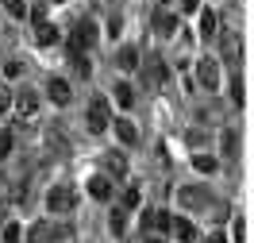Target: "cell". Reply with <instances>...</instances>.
<instances>
[{"mask_svg": "<svg viewBox=\"0 0 254 243\" xmlns=\"http://www.w3.org/2000/svg\"><path fill=\"white\" fill-rule=\"evenodd\" d=\"M108 124H112V100L108 97H93L89 108H85V128L93 131V135H100V131H108Z\"/></svg>", "mask_w": 254, "mask_h": 243, "instance_id": "7a4b0ae2", "label": "cell"}, {"mask_svg": "<svg viewBox=\"0 0 254 243\" xmlns=\"http://www.w3.org/2000/svg\"><path fill=\"white\" fill-rule=\"evenodd\" d=\"M146 243H166V236H146Z\"/></svg>", "mask_w": 254, "mask_h": 243, "instance_id": "74e56055", "label": "cell"}, {"mask_svg": "<svg viewBox=\"0 0 254 243\" xmlns=\"http://www.w3.org/2000/svg\"><path fill=\"white\" fill-rule=\"evenodd\" d=\"M166 8H174L177 16H192V12H200V0H162Z\"/></svg>", "mask_w": 254, "mask_h": 243, "instance_id": "d4e9b609", "label": "cell"}, {"mask_svg": "<svg viewBox=\"0 0 254 243\" xmlns=\"http://www.w3.org/2000/svg\"><path fill=\"white\" fill-rule=\"evenodd\" d=\"M100 170L108 174V178L124 181L131 174V159H127V147H108L104 155H100Z\"/></svg>", "mask_w": 254, "mask_h": 243, "instance_id": "3957f363", "label": "cell"}, {"mask_svg": "<svg viewBox=\"0 0 254 243\" xmlns=\"http://www.w3.org/2000/svg\"><path fill=\"white\" fill-rule=\"evenodd\" d=\"M177 12L174 8H166V4H162V8H154V16H150V31L158 35V39H174L177 35Z\"/></svg>", "mask_w": 254, "mask_h": 243, "instance_id": "52a82bcc", "label": "cell"}, {"mask_svg": "<svg viewBox=\"0 0 254 243\" xmlns=\"http://www.w3.org/2000/svg\"><path fill=\"white\" fill-rule=\"evenodd\" d=\"M47 100L54 104V108H65V104L73 100V85H69L65 78H50L47 81Z\"/></svg>", "mask_w": 254, "mask_h": 243, "instance_id": "4fadbf2b", "label": "cell"}, {"mask_svg": "<svg viewBox=\"0 0 254 243\" xmlns=\"http://www.w3.org/2000/svg\"><path fill=\"white\" fill-rule=\"evenodd\" d=\"M231 100H235L239 108H243V100H247V93H243V78H239V74L231 78Z\"/></svg>", "mask_w": 254, "mask_h": 243, "instance_id": "4dcf8cb0", "label": "cell"}, {"mask_svg": "<svg viewBox=\"0 0 254 243\" xmlns=\"http://www.w3.org/2000/svg\"><path fill=\"white\" fill-rule=\"evenodd\" d=\"M96 43H100V27H96L93 19H81L77 27L69 31V47H73V50H85V54H89Z\"/></svg>", "mask_w": 254, "mask_h": 243, "instance_id": "277c9868", "label": "cell"}, {"mask_svg": "<svg viewBox=\"0 0 254 243\" xmlns=\"http://www.w3.org/2000/svg\"><path fill=\"white\" fill-rule=\"evenodd\" d=\"M139 62H143V50L135 47V43H131V47H120L116 50V66H120V70H131V74H135V70H139Z\"/></svg>", "mask_w": 254, "mask_h": 243, "instance_id": "e0dca14e", "label": "cell"}, {"mask_svg": "<svg viewBox=\"0 0 254 243\" xmlns=\"http://www.w3.org/2000/svg\"><path fill=\"white\" fill-rule=\"evenodd\" d=\"M27 16H31L35 23H39V19H47V4H31V8H27Z\"/></svg>", "mask_w": 254, "mask_h": 243, "instance_id": "e575fe53", "label": "cell"}, {"mask_svg": "<svg viewBox=\"0 0 254 243\" xmlns=\"http://www.w3.org/2000/svg\"><path fill=\"white\" fill-rule=\"evenodd\" d=\"M62 35H58V23H50V19H39L35 23V47H54Z\"/></svg>", "mask_w": 254, "mask_h": 243, "instance_id": "ac0fdd59", "label": "cell"}, {"mask_svg": "<svg viewBox=\"0 0 254 243\" xmlns=\"http://www.w3.org/2000/svg\"><path fill=\"white\" fill-rule=\"evenodd\" d=\"M12 147H16V135H12V128H0V162L12 155Z\"/></svg>", "mask_w": 254, "mask_h": 243, "instance_id": "83f0119b", "label": "cell"}, {"mask_svg": "<svg viewBox=\"0 0 254 243\" xmlns=\"http://www.w3.org/2000/svg\"><path fill=\"white\" fill-rule=\"evenodd\" d=\"M204 143H208L204 131H189V147H204Z\"/></svg>", "mask_w": 254, "mask_h": 243, "instance_id": "d590c367", "label": "cell"}, {"mask_svg": "<svg viewBox=\"0 0 254 243\" xmlns=\"http://www.w3.org/2000/svg\"><path fill=\"white\" fill-rule=\"evenodd\" d=\"M127 220H131V212L120 209V205H112V212H108V232L116 236V240H124V236H127Z\"/></svg>", "mask_w": 254, "mask_h": 243, "instance_id": "d6986e66", "label": "cell"}, {"mask_svg": "<svg viewBox=\"0 0 254 243\" xmlns=\"http://www.w3.org/2000/svg\"><path fill=\"white\" fill-rule=\"evenodd\" d=\"M216 35H220V23H216V12H212V8H204V12H200V39H216Z\"/></svg>", "mask_w": 254, "mask_h": 243, "instance_id": "7402d4cb", "label": "cell"}, {"mask_svg": "<svg viewBox=\"0 0 254 243\" xmlns=\"http://www.w3.org/2000/svg\"><path fill=\"white\" fill-rule=\"evenodd\" d=\"M69 62H73V70H77L81 78H89V74H93V66H89V54H85V50H73V47H69Z\"/></svg>", "mask_w": 254, "mask_h": 243, "instance_id": "484cf974", "label": "cell"}, {"mask_svg": "<svg viewBox=\"0 0 254 243\" xmlns=\"http://www.w3.org/2000/svg\"><path fill=\"white\" fill-rule=\"evenodd\" d=\"M177 205H181L185 212H200L208 205V193L200 189V185H181V189H177Z\"/></svg>", "mask_w": 254, "mask_h": 243, "instance_id": "7c38bea8", "label": "cell"}, {"mask_svg": "<svg viewBox=\"0 0 254 243\" xmlns=\"http://www.w3.org/2000/svg\"><path fill=\"white\" fill-rule=\"evenodd\" d=\"M220 151H223V159H239V131L235 128L220 131Z\"/></svg>", "mask_w": 254, "mask_h": 243, "instance_id": "44dd1931", "label": "cell"}, {"mask_svg": "<svg viewBox=\"0 0 254 243\" xmlns=\"http://www.w3.org/2000/svg\"><path fill=\"white\" fill-rule=\"evenodd\" d=\"M192 170H196V174H216V170H220V159H212V155H204V151H196V155H192Z\"/></svg>", "mask_w": 254, "mask_h": 243, "instance_id": "603a6c76", "label": "cell"}, {"mask_svg": "<svg viewBox=\"0 0 254 243\" xmlns=\"http://www.w3.org/2000/svg\"><path fill=\"white\" fill-rule=\"evenodd\" d=\"M120 27H124V19H120V16H112V19H108V35H112V39L120 35Z\"/></svg>", "mask_w": 254, "mask_h": 243, "instance_id": "8d00e7d4", "label": "cell"}, {"mask_svg": "<svg viewBox=\"0 0 254 243\" xmlns=\"http://www.w3.org/2000/svg\"><path fill=\"white\" fill-rule=\"evenodd\" d=\"M39 104H43L39 89H16V93H12V112H16V120H31V116L39 112Z\"/></svg>", "mask_w": 254, "mask_h": 243, "instance_id": "8992f818", "label": "cell"}, {"mask_svg": "<svg viewBox=\"0 0 254 243\" xmlns=\"http://www.w3.org/2000/svg\"><path fill=\"white\" fill-rule=\"evenodd\" d=\"M139 70H146L150 85H166L170 81V66H162V62H139Z\"/></svg>", "mask_w": 254, "mask_h": 243, "instance_id": "ffe728a7", "label": "cell"}, {"mask_svg": "<svg viewBox=\"0 0 254 243\" xmlns=\"http://www.w3.org/2000/svg\"><path fill=\"white\" fill-rule=\"evenodd\" d=\"M0 243H23V224L8 220V224H4V232H0Z\"/></svg>", "mask_w": 254, "mask_h": 243, "instance_id": "4316f807", "label": "cell"}, {"mask_svg": "<svg viewBox=\"0 0 254 243\" xmlns=\"http://www.w3.org/2000/svg\"><path fill=\"white\" fill-rule=\"evenodd\" d=\"M58 236H62V228L54 224V216H43L31 228H23V243H54Z\"/></svg>", "mask_w": 254, "mask_h": 243, "instance_id": "5b68a950", "label": "cell"}, {"mask_svg": "<svg viewBox=\"0 0 254 243\" xmlns=\"http://www.w3.org/2000/svg\"><path fill=\"white\" fill-rule=\"evenodd\" d=\"M108 131L120 139V147H139V128H135L131 116H116V120L108 124Z\"/></svg>", "mask_w": 254, "mask_h": 243, "instance_id": "8fae6325", "label": "cell"}, {"mask_svg": "<svg viewBox=\"0 0 254 243\" xmlns=\"http://www.w3.org/2000/svg\"><path fill=\"white\" fill-rule=\"evenodd\" d=\"M231 240H235V243L247 240V220H243V216H235V220H231Z\"/></svg>", "mask_w": 254, "mask_h": 243, "instance_id": "f546056e", "label": "cell"}, {"mask_svg": "<svg viewBox=\"0 0 254 243\" xmlns=\"http://www.w3.org/2000/svg\"><path fill=\"white\" fill-rule=\"evenodd\" d=\"M8 112H12V89L0 85V116H8Z\"/></svg>", "mask_w": 254, "mask_h": 243, "instance_id": "1f68e13d", "label": "cell"}, {"mask_svg": "<svg viewBox=\"0 0 254 243\" xmlns=\"http://www.w3.org/2000/svg\"><path fill=\"white\" fill-rule=\"evenodd\" d=\"M0 4H4V12H8V16L27 19V4H23V0H0Z\"/></svg>", "mask_w": 254, "mask_h": 243, "instance_id": "f1b7e54d", "label": "cell"}, {"mask_svg": "<svg viewBox=\"0 0 254 243\" xmlns=\"http://www.w3.org/2000/svg\"><path fill=\"white\" fill-rule=\"evenodd\" d=\"M220 54H223V62L239 66V62H243V35H239V31H223V39H220Z\"/></svg>", "mask_w": 254, "mask_h": 243, "instance_id": "5bb4252c", "label": "cell"}, {"mask_svg": "<svg viewBox=\"0 0 254 243\" xmlns=\"http://www.w3.org/2000/svg\"><path fill=\"white\" fill-rule=\"evenodd\" d=\"M204 243H231V240H227L223 228H216V232H208V236H204Z\"/></svg>", "mask_w": 254, "mask_h": 243, "instance_id": "836d02e7", "label": "cell"}, {"mask_svg": "<svg viewBox=\"0 0 254 243\" xmlns=\"http://www.w3.org/2000/svg\"><path fill=\"white\" fill-rule=\"evenodd\" d=\"M196 81L204 85V89H220V81H223V70H220V58H196Z\"/></svg>", "mask_w": 254, "mask_h": 243, "instance_id": "30bf717a", "label": "cell"}, {"mask_svg": "<svg viewBox=\"0 0 254 243\" xmlns=\"http://www.w3.org/2000/svg\"><path fill=\"white\" fill-rule=\"evenodd\" d=\"M19 70H23V66H19L16 58H8V62L0 66V74H4V78H19Z\"/></svg>", "mask_w": 254, "mask_h": 243, "instance_id": "d6a6232c", "label": "cell"}, {"mask_svg": "<svg viewBox=\"0 0 254 243\" xmlns=\"http://www.w3.org/2000/svg\"><path fill=\"white\" fill-rule=\"evenodd\" d=\"M139 205H143V189H139V185H127L124 193H120V209L135 212V209H139Z\"/></svg>", "mask_w": 254, "mask_h": 243, "instance_id": "cb8c5ba5", "label": "cell"}, {"mask_svg": "<svg viewBox=\"0 0 254 243\" xmlns=\"http://www.w3.org/2000/svg\"><path fill=\"white\" fill-rule=\"evenodd\" d=\"M170 232H174L177 243H192V240H196V224H192L189 216H177V212L170 216Z\"/></svg>", "mask_w": 254, "mask_h": 243, "instance_id": "9a60e30c", "label": "cell"}, {"mask_svg": "<svg viewBox=\"0 0 254 243\" xmlns=\"http://www.w3.org/2000/svg\"><path fill=\"white\" fill-rule=\"evenodd\" d=\"M77 209V185L73 181H54L47 189V212L50 216H69Z\"/></svg>", "mask_w": 254, "mask_h": 243, "instance_id": "6da1fadb", "label": "cell"}, {"mask_svg": "<svg viewBox=\"0 0 254 243\" xmlns=\"http://www.w3.org/2000/svg\"><path fill=\"white\" fill-rule=\"evenodd\" d=\"M170 216H174V212L158 205V209H143V220H139V224H143L146 236H170Z\"/></svg>", "mask_w": 254, "mask_h": 243, "instance_id": "9c48e42d", "label": "cell"}, {"mask_svg": "<svg viewBox=\"0 0 254 243\" xmlns=\"http://www.w3.org/2000/svg\"><path fill=\"white\" fill-rule=\"evenodd\" d=\"M85 193L93 197V201H112V193H116V178H108L104 170H93V174L85 178Z\"/></svg>", "mask_w": 254, "mask_h": 243, "instance_id": "ba28073f", "label": "cell"}, {"mask_svg": "<svg viewBox=\"0 0 254 243\" xmlns=\"http://www.w3.org/2000/svg\"><path fill=\"white\" fill-rule=\"evenodd\" d=\"M112 108H131V104H135V89H131V81H116V85H112Z\"/></svg>", "mask_w": 254, "mask_h": 243, "instance_id": "2e32d148", "label": "cell"}]
</instances>
